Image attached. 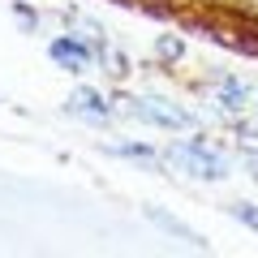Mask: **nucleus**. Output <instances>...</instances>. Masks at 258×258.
<instances>
[{
    "instance_id": "7",
    "label": "nucleus",
    "mask_w": 258,
    "mask_h": 258,
    "mask_svg": "<svg viewBox=\"0 0 258 258\" xmlns=\"http://www.w3.org/2000/svg\"><path fill=\"white\" fill-rule=\"evenodd\" d=\"M108 155H120V159H142V164H155V159H159L155 151L142 147V142H112Z\"/></svg>"
},
{
    "instance_id": "9",
    "label": "nucleus",
    "mask_w": 258,
    "mask_h": 258,
    "mask_svg": "<svg viewBox=\"0 0 258 258\" xmlns=\"http://www.w3.org/2000/svg\"><path fill=\"white\" fill-rule=\"evenodd\" d=\"M9 9H13V18H18V22H22V26H26V30H30V35H35V30H39V22H43V18H39V13H35V9H26V5H22V0H13Z\"/></svg>"
},
{
    "instance_id": "6",
    "label": "nucleus",
    "mask_w": 258,
    "mask_h": 258,
    "mask_svg": "<svg viewBox=\"0 0 258 258\" xmlns=\"http://www.w3.org/2000/svg\"><path fill=\"white\" fill-rule=\"evenodd\" d=\"M185 56V39L181 35H159L155 39V60L159 64H176Z\"/></svg>"
},
{
    "instance_id": "5",
    "label": "nucleus",
    "mask_w": 258,
    "mask_h": 258,
    "mask_svg": "<svg viewBox=\"0 0 258 258\" xmlns=\"http://www.w3.org/2000/svg\"><path fill=\"white\" fill-rule=\"evenodd\" d=\"M211 99L220 103L224 112H245V108H249V99H254V91H249L241 78H220V82L211 86Z\"/></svg>"
},
{
    "instance_id": "2",
    "label": "nucleus",
    "mask_w": 258,
    "mask_h": 258,
    "mask_svg": "<svg viewBox=\"0 0 258 258\" xmlns=\"http://www.w3.org/2000/svg\"><path fill=\"white\" fill-rule=\"evenodd\" d=\"M47 56H52V64H56V69H64V74H86V69L99 60V47H95L86 35L64 30V35H52Z\"/></svg>"
},
{
    "instance_id": "10",
    "label": "nucleus",
    "mask_w": 258,
    "mask_h": 258,
    "mask_svg": "<svg viewBox=\"0 0 258 258\" xmlns=\"http://www.w3.org/2000/svg\"><path fill=\"white\" fill-rule=\"evenodd\" d=\"M232 215H237L241 224H249V228H258V203H237Z\"/></svg>"
},
{
    "instance_id": "8",
    "label": "nucleus",
    "mask_w": 258,
    "mask_h": 258,
    "mask_svg": "<svg viewBox=\"0 0 258 258\" xmlns=\"http://www.w3.org/2000/svg\"><path fill=\"white\" fill-rule=\"evenodd\" d=\"M232 142H237L241 155H254V159H258V129H237V134H232Z\"/></svg>"
},
{
    "instance_id": "4",
    "label": "nucleus",
    "mask_w": 258,
    "mask_h": 258,
    "mask_svg": "<svg viewBox=\"0 0 258 258\" xmlns=\"http://www.w3.org/2000/svg\"><path fill=\"white\" fill-rule=\"evenodd\" d=\"M64 112L91 120V125H103V120H112V99L103 91H95V86H78V91H69V99H64Z\"/></svg>"
},
{
    "instance_id": "3",
    "label": "nucleus",
    "mask_w": 258,
    "mask_h": 258,
    "mask_svg": "<svg viewBox=\"0 0 258 258\" xmlns=\"http://www.w3.org/2000/svg\"><path fill=\"white\" fill-rule=\"evenodd\" d=\"M120 99H125V95H120ZM125 103H129L134 116L151 120V125H159V129H189L194 125L189 112H181L176 103H168V99H155V95H138V99H125Z\"/></svg>"
},
{
    "instance_id": "11",
    "label": "nucleus",
    "mask_w": 258,
    "mask_h": 258,
    "mask_svg": "<svg viewBox=\"0 0 258 258\" xmlns=\"http://www.w3.org/2000/svg\"><path fill=\"white\" fill-rule=\"evenodd\" d=\"M116 5H129V0H116Z\"/></svg>"
},
{
    "instance_id": "1",
    "label": "nucleus",
    "mask_w": 258,
    "mask_h": 258,
    "mask_svg": "<svg viewBox=\"0 0 258 258\" xmlns=\"http://www.w3.org/2000/svg\"><path fill=\"white\" fill-rule=\"evenodd\" d=\"M168 164H181L189 176H207V181L228 176V159H224V151H215L207 138H189V142L168 147Z\"/></svg>"
}]
</instances>
